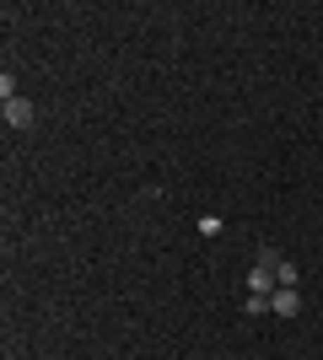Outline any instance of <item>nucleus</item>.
Here are the masks:
<instances>
[{"mask_svg":"<svg viewBox=\"0 0 323 360\" xmlns=\"http://www.w3.org/2000/svg\"><path fill=\"white\" fill-rule=\"evenodd\" d=\"M275 269H264V264H253V274H248V296H275Z\"/></svg>","mask_w":323,"mask_h":360,"instance_id":"7ed1b4c3","label":"nucleus"},{"mask_svg":"<svg viewBox=\"0 0 323 360\" xmlns=\"http://www.w3.org/2000/svg\"><path fill=\"white\" fill-rule=\"evenodd\" d=\"M6 124H11V129H32V103H22V97H6Z\"/></svg>","mask_w":323,"mask_h":360,"instance_id":"f03ea898","label":"nucleus"},{"mask_svg":"<svg viewBox=\"0 0 323 360\" xmlns=\"http://www.w3.org/2000/svg\"><path fill=\"white\" fill-rule=\"evenodd\" d=\"M296 280H302V274H296V264H291V258H280V269H275V285H296Z\"/></svg>","mask_w":323,"mask_h":360,"instance_id":"20e7f679","label":"nucleus"},{"mask_svg":"<svg viewBox=\"0 0 323 360\" xmlns=\"http://www.w3.org/2000/svg\"><path fill=\"white\" fill-rule=\"evenodd\" d=\"M243 307H248V317H264V312H270V296H248Z\"/></svg>","mask_w":323,"mask_h":360,"instance_id":"39448f33","label":"nucleus"},{"mask_svg":"<svg viewBox=\"0 0 323 360\" xmlns=\"http://www.w3.org/2000/svg\"><path fill=\"white\" fill-rule=\"evenodd\" d=\"M270 312H275V317H296V312H302V296H296V285H280L275 296H270Z\"/></svg>","mask_w":323,"mask_h":360,"instance_id":"f257e3e1","label":"nucleus"}]
</instances>
